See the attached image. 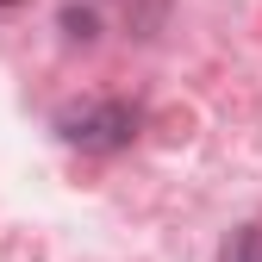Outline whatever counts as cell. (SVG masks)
<instances>
[{"instance_id": "obj_1", "label": "cell", "mask_w": 262, "mask_h": 262, "mask_svg": "<svg viewBox=\"0 0 262 262\" xmlns=\"http://www.w3.org/2000/svg\"><path fill=\"white\" fill-rule=\"evenodd\" d=\"M56 131H62V144L106 156V150H119V144L138 138V113H131L125 100H88V106H75V113H62Z\"/></svg>"}, {"instance_id": "obj_2", "label": "cell", "mask_w": 262, "mask_h": 262, "mask_svg": "<svg viewBox=\"0 0 262 262\" xmlns=\"http://www.w3.org/2000/svg\"><path fill=\"white\" fill-rule=\"evenodd\" d=\"M219 262H262V225H237V231L225 237Z\"/></svg>"}, {"instance_id": "obj_3", "label": "cell", "mask_w": 262, "mask_h": 262, "mask_svg": "<svg viewBox=\"0 0 262 262\" xmlns=\"http://www.w3.org/2000/svg\"><path fill=\"white\" fill-rule=\"evenodd\" d=\"M0 7H19V0H0Z\"/></svg>"}]
</instances>
